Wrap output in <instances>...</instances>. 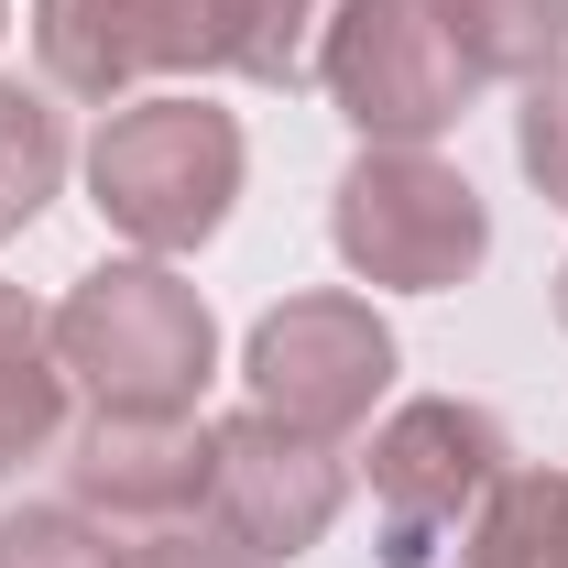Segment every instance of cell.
Segmentation results:
<instances>
[{"label": "cell", "instance_id": "obj_17", "mask_svg": "<svg viewBox=\"0 0 568 568\" xmlns=\"http://www.w3.org/2000/svg\"><path fill=\"white\" fill-rule=\"evenodd\" d=\"M121 568H252V558H230L219 536H186V525H175V536H132Z\"/></svg>", "mask_w": 568, "mask_h": 568}, {"label": "cell", "instance_id": "obj_11", "mask_svg": "<svg viewBox=\"0 0 568 568\" xmlns=\"http://www.w3.org/2000/svg\"><path fill=\"white\" fill-rule=\"evenodd\" d=\"M426 11L481 88H525L568 55V0H426Z\"/></svg>", "mask_w": 568, "mask_h": 568}, {"label": "cell", "instance_id": "obj_18", "mask_svg": "<svg viewBox=\"0 0 568 568\" xmlns=\"http://www.w3.org/2000/svg\"><path fill=\"white\" fill-rule=\"evenodd\" d=\"M558 328H568V274H558Z\"/></svg>", "mask_w": 568, "mask_h": 568}, {"label": "cell", "instance_id": "obj_10", "mask_svg": "<svg viewBox=\"0 0 568 568\" xmlns=\"http://www.w3.org/2000/svg\"><path fill=\"white\" fill-rule=\"evenodd\" d=\"M67 448V361H55V317L0 284V481L22 459H55Z\"/></svg>", "mask_w": 568, "mask_h": 568}, {"label": "cell", "instance_id": "obj_3", "mask_svg": "<svg viewBox=\"0 0 568 568\" xmlns=\"http://www.w3.org/2000/svg\"><path fill=\"white\" fill-rule=\"evenodd\" d=\"M328 241L361 284H394V295H448V284L481 274L493 252V209L481 186L426 153V142H361L339 197H328Z\"/></svg>", "mask_w": 568, "mask_h": 568}, {"label": "cell", "instance_id": "obj_1", "mask_svg": "<svg viewBox=\"0 0 568 568\" xmlns=\"http://www.w3.org/2000/svg\"><path fill=\"white\" fill-rule=\"evenodd\" d=\"M55 361L88 394V416H197V383L219 372V317L175 263H99L55 306Z\"/></svg>", "mask_w": 568, "mask_h": 568}, {"label": "cell", "instance_id": "obj_12", "mask_svg": "<svg viewBox=\"0 0 568 568\" xmlns=\"http://www.w3.org/2000/svg\"><path fill=\"white\" fill-rule=\"evenodd\" d=\"M328 22H339V0H219V67L252 88H317Z\"/></svg>", "mask_w": 568, "mask_h": 568}, {"label": "cell", "instance_id": "obj_19", "mask_svg": "<svg viewBox=\"0 0 568 568\" xmlns=\"http://www.w3.org/2000/svg\"><path fill=\"white\" fill-rule=\"evenodd\" d=\"M0 22H11V0H0Z\"/></svg>", "mask_w": 568, "mask_h": 568}, {"label": "cell", "instance_id": "obj_9", "mask_svg": "<svg viewBox=\"0 0 568 568\" xmlns=\"http://www.w3.org/2000/svg\"><path fill=\"white\" fill-rule=\"evenodd\" d=\"M67 503L121 536H175L209 503V426L197 416H88L67 437Z\"/></svg>", "mask_w": 568, "mask_h": 568}, {"label": "cell", "instance_id": "obj_13", "mask_svg": "<svg viewBox=\"0 0 568 568\" xmlns=\"http://www.w3.org/2000/svg\"><path fill=\"white\" fill-rule=\"evenodd\" d=\"M459 568H568V470H503L470 514Z\"/></svg>", "mask_w": 568, "mask_h": 568}, {"label": "cell", "instance_id": "obj_8", "mask_svg": "<svg viewBox=\"0 0 568 568\" xmlns=\"http://www.w3.org/2000/svg\"><path fill=\"white\" fill-rule=\"evenodd\" d=\"M33 55L67 99H132L142 77L219 67V0H33Z\"/></svg>", "mask_w": 568, "mask_h": 568}, {"label": "cell", "instance_id": "obj_16", "mask_svg": "<svg viewBox=\"0 0 568 568\" xmlns=\"http://www.w3.org/2000/svg\"><path fill=\"white\" fill-rule=\"evenodd\" d=\"M514 164L536 175V197L568 209V55L547 77H525V110H514Z\"/></svg>", "mask_w": 568, "mask_h": 568}, {"label": "cell", "instance_id": "obj_14", "mask_svg": "<svg viewBox=\"0 0 568 568\" xmlns=\"http://www.w3.org/2000/svg\"><path fill=\"white\" fill-rule=\"evenodd\" d=\"M55 186H67V121H55L33 88L0 77V241L55 209Z\"/></svg>", "mask_w": 568, "mask_h": 568}, {"label": "cell", "instance_id": "obj_5", "mask_svg": "<svg viewBox=\"0 0 568 568\" xmlns=\"http://www.w3.org/2000/svg\"><path fill=\"white\" fill-rule=\"evenodd\" d=\"M339 503H351V459L328 437L263 416V405H241V416L209 426V503H197V525H209L230 558H252V568L306 558L339 525Z\"/></svg>", "mask_w": 568, "mask_h": 568}, {"label": "cell", "instance_id": "obj_2", "mask_svg": "<svg viewBox=\"0 0 568 568\" xmlns=\"http://www.w3.org/2000/svg\"><path fill=\"white\" fill-rule=\"evenodd\" d=\"M88 197H99V219L132 252L175 263L241 197V121L209 110V99H132V110H110L99 142H88Z\"/></svg>", "mask_w": 568, "mask_h": 568}, {"label": "cell", "instance_id": "obj_4", "mask_svg": "<svg viewBox=\"0 0 568 568\" xmlns=\"http://www.w3.org/2000/svg\"><path fill=\"white\" fill-rule=\"evenodd\" d=\"M372 470V514H383V568H426L437 536H459L481 493L514 470V437H503L493 405H459V394H416L372 426L361 448Z\"/></svg>", "mask_w": 568, "mask_h": 568}, {"label": "cell", "instance_id": "obj_15", "mask_svg": "<svg viewBox=\"0 0 568 568\" xmlns=\"http://www.w3.org/2000/svg\"><path fill=\"white\" fill-rule=\"evenodd\" d=\"M0 568H121V547L77 503H11L0 514Z\"/></svg>", "mask_w": 568, "mask_h": 568}, {"label": "cell", "instance_id": "obj_6", "mask_svg": "<svg viewBox=\"0 0 568 568\" xmlns=\"http://www.w3.org/2000/svg\"><path fill=\"white\" fill-rule=\"evenodd\" d=\"M317 88L339 99L361 142H437L481 99V77L459 67V44L437 33L426 0H339V22L317 44Z\"/></svg>", "mask_w": 568, "mask_h": 568}, {"label": "cell", "instance_id": "obj_7", "mask_svg": "<svg viewBox=\"0 0 568 568\" xmlns=\"http://www.w3.org/2000/svg\"><path fill=\"white\" fill-rule=\"evenodd\" d=\"M241 383H252L263 416L339 448L351 426H372L383 383H394V328L361 295H284L274 317L252 328V351H241Z\"/></svg>", "mask_w": 568, "mask_h": 568}]
</instances>
